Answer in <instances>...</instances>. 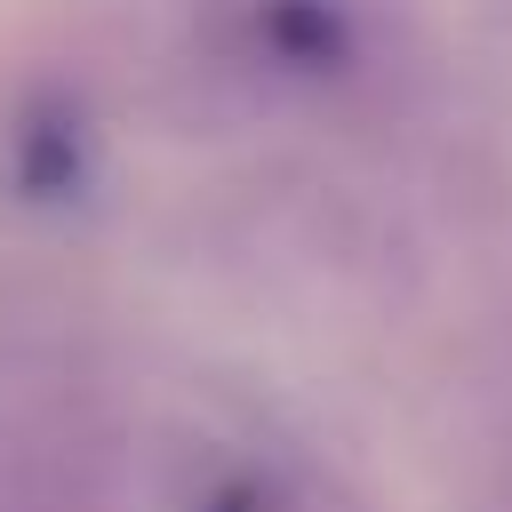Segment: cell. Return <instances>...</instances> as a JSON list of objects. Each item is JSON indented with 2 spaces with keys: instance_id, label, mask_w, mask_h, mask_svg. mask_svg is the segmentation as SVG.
<instances>
[{
  "instance_id": "cell-1",
  "label": "cell",
  "mask_w": 512,
  "mask_h": 512,
  "mask_svg": "<svg viewBox=\"0 0 512 512\" xmlns=\"http://www.w3.org/2000/svg\"><path fill=\"white\" fill-rule=\"evenodd\" d=\"M184 56L232 104H328L384 72V16L368 0H192Z\"/></svg>"
},
{
  "instance_id": "cell-2",
  "label": "cell",
  "mask_w": 512,
  "mask_h": 512,
  "mask_svg": "<svg viewBox=\"0 0 512 512\" xmlns=\"http://www.w3.org/2000/svg\"><path fill=\"white\" fill-rule=\"evenodd\" d=\"M0 512H112V424L72 344L0 336Z\"/></svg>"
},
{
  "instance_id": "cell-3",
  "label": "cell",
  "mask_w": 512,
  "mask_h": 512,
  "mask_svg": "<svg viewBox=\"0 0 512 512\" xmlns=\"http://www.w3.org/2000/svg\"><path fill=\"white\" fill-rule=\"evenodd\" d=\"M472 512H512V296L480 368V432H472Z\"/></svg>"
},
{
  "instance_id": "cell-4",
  "label": "cell",
  "mask_w": 512,
  "mask_h": 512,
  "mask_svg": "<svg viewBox=\"0 0 512 512\" xmlns=\"http://www.w3.org/2000/svg\"><path fill=\"white\" fill-rule=\"evenodd\" d=\"M184 512H304V496H296V480H280L272 464H224V472H208V480L192 488Z\"/></svg>"
}]
</instances>
